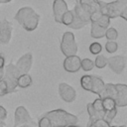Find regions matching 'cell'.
I'll return each mask as SVG.
<instances>
[{
	"mask_svg": "<svg viewBox=\"0 0 127 127\" xmlns=\"http://www.w3.org/2000/svg\"><path fill=\"white\" fill-rule=\"evenodd\" d=\"M76 4L80 5L87 13H89V15L96 11H100L99 1L96 0H79Z\"/></svg>",
	"mask_w": 127,
	"mask_h": 127,
	"instance_id": "cell-15",
	"label": "cell"
},
{
	"mask_svg": "<svg viewBox=\"0 0 127 127\" xmlns=\"http://www.w3.org/2000/svg\"><path fill=\"white\" fill-rule=\"evenodd\" d=\"M32 64H33V56L32 54L28 53L23 55L16 63L15 66L18 69V71L21 73H28L30 69L32 68Z\"/></svg>",
	"mask_w": 127,
	"mask_h": 127,
	"instance_id": "cell-11",
	"label": "cell"
},
{
	"mask_svg": "<svg viewBox=\"0 0 127 127\" xmlns=\"http://www.w3.org/2000/svg\"><path fill=\"white\" fill-rule=\"evenodd\" d=\"M66 127H79V126H77L76 124H72V125H68V126H66Z\"/></svg>",
	"mask_w": 127,
	"mask_h": 127,
	"instance_id": "cell-39",
	"label": "cell"
},
{
	"mask_svg": "<svg viewBox=\"0 0 127 127\" xmlns=\"http://www.w3.org/2000/svg\"><path fill=\"white\" fill-rule=\"evenodd\" d=\"M38 127H51V123L49 121V119L44 115L43 117H41V119L38 122Z\"/></svg>",
	"mask_w": 127,
	"mask_h": 127,
	"instance_id": "cell-32",
	"label": "cell"
},
{
	"mask_svg": "<svg viewBox=\"0 0 127 127\" xmlns=\"http://www.w3.org/2000/svg\"><path fill=\"white\" fill-rule=\"evenodd\" d=\"M95 23H96L98 26H100L101 28L107 29V28L109 27V24H110V18H108V17L105 16V15H101V16L95 21Z\"/></svg>",
	"mask_w": 127,
	"mask_h": 127,
	"instance_id": "cell-26",
	"label": "cell"
},
{
	"mask_svg": "<svg viewBox=\"0 0 127 127\" xmlns=\"http://www.w3.org/2000/svg\"><path fill=\"white\" fill-rule=\"evenodd\" d=\"M19 127H33V126L32 125H29V124H26V125H21Z\"/></svg>",
	"mask_w": 127,
	"mask_h": 127,
	"instance_id": "cell-38",
	"label": "cell"
},
{
	"mask_svg": "<svg viewBox=\"0 0 127 127\" xmlns=\"http://www.w3.org/2000/svg\"><path fill=\"white\" fill-rule=\"evenodd\" d=\"M93 63H94V66L98 68H103L107 65V58L103 55H98L95 58V61Z\"/></svg>",
	"mask_w": 127,
	"mask_h": 127,
	"instance_id": "cell-24",
	"label": "cell"
},
{
	"mask_svg": "<svg viewBox=\"0 0 127 127\" xmlns=\"http://www.w3.org/2000/svg\"><path fill=\"white\" fill-rule=\"evenodd\" d=\"M94 67V63L90 59H83L80 61V68L84 71H89Z\"/></svg>",
	"mask_w": 127,
	"mask_h": 127,
	"instance_id": "cell-25",
	"label": "cell"
},
{
	"mask_svg": "<svg viewBox=\"0 0 127 127\" xmlns=\"http://www.w3.org/2000/svg\"><path fill=\"white\" fill-rule=\"evenodd\" d=\"M116 107H125L127 105V85L117 83V94L114 99Z\"/></svg>",
	"mask_w": 127,
	"mask_h": 127,
	"instance_id": "cell-14",
	"label": "cell"
},
{
	"mask_svg": "<svg viewBox=\"0 0 127 127\" xmlns=\"http://www.w3.org/2000/svg\"><path fill=\"white\" fill-rule=\"evenodd\" d=\"M5 66V59L2 55H0V69H3Z\"/></svg>",
	"mask_w": 127,
	"mask_h": 127,
	"instance_id": "cell-34",
	"label": "cell"
},
{
	"mask_svg": "<svg viewBox=\"0 0 127 127\" xmlns=\"http://www.w3.org/2000/svg\"><path fill=\"white\" fill-rule=\"evenodd\" d=\"M59 95L62 98V100H64V102L71 103L75 100L76 91L71 85L65 82H61L59 84Z\"/></svg>",
	"mask_w": 127,
	"mask_h": 127,
	"instance_id": "cell-9",
	"label": "cell"
},
{
	"mask_svg": "<svg viewBox=\"0 0 127 127\" xmlns=\"http://www.w3.org/2000/svg\"><path fill=\"white\" fill-rule=\"evenodd\" d=\"M6 118H7V111L3 106L0 105V120L4 121Z\"/></svg>",
	"mask_w": 127,
	"mask_h": 127,
	"instance_id": "cell-33",
	"label": "cell"
},
{
	"mask_svg": "<svg viewBox=\"0 0 127 127\" xmlns=\"http://www.w3.org/2000/svg\"><path fill=\"white\" fill-rule=\"evenodd\" d=\"M8 94V87L3 78H0V96H4Z\"/></svg>",
	"mask_w": 127,
	"mask_h": 127,
	"instance_id": "cell-31",
	"label": "cell"
},
{
	"mask_svg": "<svg viewBox=\"0 0 127 127\" xmlns=\"http://www.w3.org/2000/svg\"><path fill=\"white\" fill-rule=\"evenodd\" d=\"M0 127H5V123L2 120H0Z\"/></svg>",
	"mask_w": 127,
	"mask_h": 127,
	"instance_id": "cell-37",
	"label": "cell"
},
{
	"mask_svg": "<svg viewBox=\"0 0 127 127\" xmlns=\"http://www.w3.org/2000/svg\"><path fill=\"white\" fill-rule=\"evenodd\" d=\"M51 123V127H66L68 125L76 124L78 119L75 115L66 112L64 109H55L45 114Z\"/></svg>",
	"mask_w": 127,
	"mask_h": 127,
	"instance_id": "cell-3",
	"label": "cell"
},
{
	"mask_svg": "<svg viewBox=\"0 0 127 127\" xmlns=\"http://www.w3.org/2000/svg\"><path fill=\"white\" fill-rule=\"evenodd\" d=\"M12 0H0V4L1 3H9V2H11Z\"/></svg>",
	"mask_w": 127,
	"mask_h": 127,
	"instance_id": "cell-35",
	"label": "cell"
},
{
	"mask_svg": "<svg viewBox=\"0 0 127 127\" xmlns=\"http://www.w3.org/2000/svg\"><path fill=\"white\" fill-rule=\"evenodd\" d=\"M91 23V30H90V36L93 39H100L103 38L105 35V30L101 28L100 26H98L95 22H90Z\"/></svg>",
	"mask_w": 127,
	"mask_h": 127,
	"instance_id": "cell-18",
	"label": "cell"
},
{
	"mask_svg": "<svg viewBox=\"0 0 127 127\" xmlns=\"http://www.w3.org/2000/svg\"><path fill=\"white\" fill-rule=\"evenodd\" d=\"M80 58L76 55L65 57L64 60L63 65L65 71L67 72H76L80 68Z\"/></svg>",
	"mask_w": 127,
	"mask_h": 127,
	"instance_id": "cell-12",
	"label": "cell"
},
{
	"mask_svg": "<svg viewBox=\"0 0 127 127\" xmlns=\"http://www.w3.org/2000/svg\"><path fill=\"white\" fill-rule=\"evenodd\" d=\"M126 62L127 60L125 56H112L110 58H107V64L109 68L117 74H120L124 71Z\"/></svg>",
	"mask_w": 127,
	"mask_h": 127,
	"instance_id": "cell-8",
	"label": "cell"
},
{
	"mask_svg": "<svg viewBox=\"0 0 127 127\" xmlns=\"http://www.w3.org/2000/svg\"><path fill=\"white\" fill-rule=\"evenodd\" d=\"M91 104H92L93 109H94V110L97 112V114L99 115V117H100L101 119H103L104 114H105V110H104V108H103V106H102V100H101V98H96L93 102H91Z\"/></svg>",
	"mask_w": 127,
	"mask_h": 127,
	"instance_id": "cell-19",
	"label": "cell"
},
{
	"mask_svg": "<svg viewBox=\"0 0 127 127\" xmlns=\"http://www.w3.org/2000/svg\"><path fill=\"white\" fill-rule=\"evenodd\" d=\"M101 51H102V46L99 43L94 42V43L90 44V46H89V52L92 55H99Z\"/></svg>",
	"mask_w": 127,
	"mask_h": 127,
	"instance_id": "cell-29",
	"label": "cell"
},
{
	"mask_svg": "<svg viewBox=\"0 0 127 127\" xmlns=\"http://www.w3.org/2000/svg\"><path fill=\"white\" fill-rule=\"evenodd\" d=\"M67 10H68L67 4L64 0H54V2H53V13H54V19L57 23L61 24L62 17Z\"/></svg>",
	"mask_w": 127,
	"mask_h": 127,
	"instance_id": "cell-13",
	"label": "cell"
},
{
	"mask_svg": "<svg viewBox=\"0 0 127 127\" xmlns=\"http://www.w3.org/2000/svg\"><path fill=\"white\" fill-rule=\"evenodd\" d=\"M105 50L109 54H113L118 50V45L115 41H107L105 44Z\"/></svg>",
	"mask_w": 127,
	"mask_h": 127,
	"instance_id": "cell-27",
	"label": "cell"
},
{
	"mask_svg": "<svg viewBox=\"0 0 127 127\" xmlns=\"http://www.w3.org/2000/svg\"><path fill=\"white\" fill-rule=\"evenodd\" d=\"M33 125V119L29 114L28 110L24 106H18L15 110V118H14V127H19L21 125Z\"/></svg>",
	"mask_w": 127,
	"mask_h": 127,
	"instance_id": "cell-7",
	"label": "cell"
},
{
	"mask_svg": "<svg viewBox=\"0 0 127 127\" xmlns=\"http://www.w3.org/2000/svg\"><path fill=\"white\" fill-rule=\"evenodd\" d=\"M20 75V72L16 68L14 64H8L6 66H4V73H3V79L5 80L7 87H8V93H12L16 91L17 86V78Z\"/></svg>",
	"mask_w": 127,
	"mask_h": 127,
	"instance_id": "cell-5",
	"label": "cell"
},
{
	"mask_svg": "<svg viewBox=\"0 0 127 127\" xmlns=\"http://www.w3.org/2000/svg\"><path fill=\"white\" fill-rule=\"evenodd\" d=\"M73 14H74V16H76L79 20H81L82 22H84L85 24H87V23H90V18H89V13H87L80 5H78V4H75V6H74V8H73Z\"/></svg>",
	"mask_w": 127,
	"mask_h": 127,
	"instance_id": "cell-16",
	"label": "cell"
},
{
	"mask_svg": "<svg viewBox=\"0 0 127 127\" xmlns=\"http://www.w3.org/2000/svg\"><path fill=\"white\" fill-rule=\"evenodd\" d=\"M110 127H126V126H125V125H123V126H111V125H110Z\"/></svg>",
	"mask_w": 127,
	"mask_h": 127,
	"instance_id": "cell-40",
	"label": "cell"
},
{
	"mask_svg": "<svg viewBox=\"0 0 127 127\" xmlns=\"http://www.w3.org/2000/svg\"><path fill=\"white\" fill-rule=\"evenodd\" d=\"M99 6L102 15L110 19L122 17L124 20H127V0H115L112 2L99 0Z\"/></svg>",
	"mask_w": 127,
	"mask_h": 127,
	"instance_id": "cell-2",
	"label": "cell"
},
{
	"mask_svg": "<svg viewBox=\"0 0 127 127\" xmlns=\"http://www.w3.org/2000/svg\"><path fill=\"white\" fill-rule=\"evenodd\" d=\"M12 24L6 20L3 19L0 21V44L7 45L12 38Z\"/></svg>",
	"mask_w": 127,
	"mask_h": 127,
	"instance_id": "cell-10",
	"label": "cell"
},
{
	"mask_svg": "<svg viewBox=\"0 0 127 127\" xmlns=\"http://www.w3.org/2000/svg\"><path fill=\"white\" fill-rule=\"evenodd\" d=\"M61 51L64 56H73L77 53V45L74 39V35L71 32H64L61 41Z\"/></svg>",
	"mask_w": 127,
	"mask_h": 127,
	"instance_id": "cell-6",
	"label": "cell"
},
{
	"mask_svg": "<svg viewBox=\"0 0 127 127\" xmlns=\"http://www.w3.org/2000/svg\"><path fill=\"white\" fill-rule=\"evenodd\" d=\"M116 114H117V108L112 109V110H109V111H105L103 120H105V121L108 122V123H111V121L115 118Z\"/></svg>",
	"mask_w": 127,
	"mask_h": 127,
	"instance_id": "cell-30",
	"label": "cell"
},
{
	"mask_svg": "<svg viewBox=\"0 0 127 127\" xmlns=\"http://www.w3.org/2000/svg\"><path fill=\"white\" fill-rule=\"evenodd\" d=\"M102 100V106L104 108L105 111H109V110H112V109H115L117 108L116 107V104H115V101L110 98V97H104V98H101Z\"/></svg>",
	"mask_w": 127,
	"mask_h": 127,
	"instance_id": "cell-21",
	"label": "cell"
},
{
	"mask_svg": "<svg viewBox=\"0 0 127 127\" xmlns=\"http://www.w3.org/2000/svg\"><path fill=\"white\" fill-rule=\"evenodd\" d=\"M86 109H87V113H88V115H89V122H88V123H91V122H94V121H96V120H98V119H101V118L99 117V115L97 114V112L93 109L91 102L87 103Z\"/></svg>",
	"mask_w": 127,
	"mask_h": 127,
	"instance_id": "cell-22",
	"label": "cell"
},
{
	"mask_svg": "<svg viewBox=\"0 0 127 127\" xmlns=\"http://www.w3.org/2000/svg\"><path fill=\"white\" fill-rule=\"evenodd\" d=\"M73 17H74V14H73V11L71 10H67L62 17V20H61V24H64L65 26H69L72 21H73Z\"/></svg>",
	"mask_w": 127,
	"mask_h": 127,
	"instance_id": "cell-20",
	"label": "cell"
},
{
	"mask_svg": "<svg viewBox=\"0 0 127 127\" xmlns=\"http://www.w3.org/2000/svg\"><path fill=\"white\" fill-rule=\"evenodd\" d=\"M15 20L28 32L37 29L40 21V15L32 7L26 6L20 8L15 14Z\"/></svg>",
	"mask_w": 127,
	"mask_h": 127,
	"instance_id": "cell-1",
	"label": "cell"
},
{
	"mask_svg": "<svg viewBox=\"0 0 127 127\" xmlns=\"http://www.w3.org/2000/svg\"><path fill=\"white\" fill-rule=\"evenodd\" d=\"M75 1H76V3H77V2H78V1H79V0H75Z\"/></svg>",
	"mask_w": 127,
	"mask_h": 127,
	"instance_id": "cell-41",
	"label": "cell"
},
{
	"mask_svg": "<svg viewBox=\"0 0 127 127\" xmlns=\"http://www.w3.org/2000/svg\"><path fill=\"white\" fill-rule=\"evenodd\" d=\"M85 25H86V24H85L84 22H82V21L79 20L76 16H74V17H73V21H72V23H71L68 27H70L71 29H74V30H78V29L83 28Z\"/></svg>",
	"mask_w": 127,
	"mask_h": 127,
	"instance_id": "cell-28",
	"label": "cell"
},
{
	"mask_svg": "<svg viewBox=\"0 0 127 127\" xmlns=\"http://www.w3.org/2000/svg\"><path fill=\"white\" fill-rule=\"evenodd\" d=\"M96 1H99V0H96Z\"/></svg>",
	"mask_w": 127,
	"mask_h": 127,
	"instance_id": "cell-42",
	"label": "cell"
},
{
	"mask_svg": "<svg viewBox=\"0 0 127 127\" xmlns=\"http://www.w3.org/2000/svg\"><path fill=\"white\" fill-rule=\"evenodd\" d=\"M33 82L32 76L29 73H21L17 78V86L21 88L29 87Z\"/></svg>",
	"mask_w": 127,
	"mask_h": 127,
	"instance_id": "cell-17",
	"label": "cell"
},
{
	"mask_svg": "<svg viewBox=\"0 0 127 127\" xmlns=\"http://www.w3.org/2000/svg\"><path fill=\"white\" fill-rule=\"evenodd\" d=\"M104 81L101 77L97 75H92V74H85L82 75L80 78V85L84 90L90 91L95 94H99L103 87H104Z\"/></svg>",
	"mask_w": 127,
	"mask_h": 127,
	"instance_id": "cell-4",
	"label": "cell"
},
{
	"mask_svg": "<svg viewBox=\"0 0 127 127\" xmlns=\"http://www.w3.org/2000/svg\"><path fill=\"white\" fill-rule=\"evenodd\" d=\"M3 73H4V68L3 69H0V78L3 77Z\"/></svg>",
	"mask_w": 127,
	"mask_h": 127,
	"instance_id": "cell-36",
	"label": "cell"
},
{
	"mask_svg": "<svg viewBox=\"0 0 127 127\" xmlns=\"http://www.w3.org/2000/svg\"><path fill=\"white\" fill-rule=\"evenodd\" d=\"M104 37H106V39L108 41H115L118 38V32L115 28L113 27H108L105 30V35Z\"/></svg>",
	"mask_w": 127,
	"mask_h": 127,
	"instance_id": "cell-23",
	"label": "cell"
}]
</instances>
